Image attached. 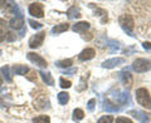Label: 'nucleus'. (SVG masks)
Listing matches in <instances>:
<instances>
[{
    "mask_svg": "<svg viewBox=\"0 0 151 123\" xmlns=\"http://www.w3.org/2000/svg\"><path fill=\"white\" fill-rule=\"evenodd\" d=\"M67 16H68V19H77L81 16V11H79V9L77 6L73 5L67 10Z\"/></svg>",
    "mask_w": 151,
    "mask_h": 123,
    "instance_id": "nucleus-16",
    "label": "nucleus"
},
{
    "mask_svg": "<svg viewBox=\"0 0 151 123\" xmlns=\"http://www.w3.org/2000/svg\"><path fill=\"white\" fill-rule=\"evenodd\" d=\"M142 46L145 49H151V43H150V41H145V43L142 44Z\"/></svg>",
    "mask_w": 151,
    "mask_h": 123,
    "instance_id": "nucleus-33",
    "label": "nucleus"
},
{
    "mask_svg": "<svg viewBox=\"0 0 151 123\" xmlns=\"http://www.w3.org/2000/svg\"><path fill=\"white\" fill-rule=\"evenodd\" d=\"M124 63H125V58H121V56H116V58H111V59L105 60L101 65H102V68L112 69V68H116L117 65L124 64Z\"/></svg>",
    "mask_w": 151,
    "mask_h": 123,
    "instance_id": "nucleus-8",
    "label": "nucleus"
},
{
    "mask_svg": "<svg viewBox=\"0 0 151 123\" xmlns=\"http://www.w3.org/2000/svg\"><path fill=\"white\" fill-rule=\"evenodd\" d=\"M29 14L35 18H43L44 10H43V4L42 3H32L29 5Z\"/></svg>",
    "mask_w": 151,
    "mask_h": 123,
    "instance_id": "nucleus-6",
    "label": "nucleus"
},
{
    "mask_svg": "<svg viewBox=\"0 0 151 123\" xmlns=\"http://www.w3.org/2000/svg\"><path fill=\"white\" fill-rule=\"evenodd\" d=\"M116 123H132V121L130 118H126V117H119L116 119Z\"/></svg>",
    "mask_w": 151,
    "mask_h": 123,
    "instance_id": "nucleus-30",
    "label": "nucleus"
},
{
    "mask_svg": "<svg viewBox=\"0 0 151 123\" xmlns=\"http://www.w3.org/2000/svg\"><path fill=\"white\" fill-rule=\"evenodd\" d=\"M116 99L119 101L121 104H130V96L127 93H124V92H117V96H116Z\"/></svg>",
    "mask_w": 151,
    "mask_h": 123,
    "instance_id": "nucleus-17",
    "label": "nucleus"
},
{
    "mask_svg": "<svg viewBox=\"0 0 151 123\" xmlns=\"http://www.w3.org/2000/svg\"><path fill=\"white\" fill-rule=\"evenodd\" d=\"M33 123H50V118L48 116H39L33 118Z\"/></svg>",
    "mask_w": 151,
    "mask_h": 123,
    "instance_id": "nucleus-23",
    "label": "nucleus"
},
{
    "mask_svg": "<svg viewBox=\"0 0 151 123\" xmlns=\"http://www.w3.org/2000/svg\"><path fill=\"white\" fill-rule=\"evenodd\" d=\"M44 38H45V33L44 31H40V33H38V34L33 35L30 39H29V46H30L32 49L39 48V46L43 44Z\"/></svg>",
    "mask_w": 151,
    "mask_h": 123,
    "instance_id": "nucleus-4",
    "label": "nucleus"
},
{
    "mask_svg": "<svg viewBox=\"0 0 151 123\" xmlns=\"http://www.w3.org/2000/svg\"><path fill=\"white\" fill-rule=\"evenodd\" d=\"M94 106H96V99H94V98L89 99L88 103H87V108H88V111H93V109H94Z\"/></svg>",
    "mask_w": 151,
    "mask_h": 123,
    "instance_id": "nucleus-29",
    "label": "nucleus"
},
{
    "mask_svg": "<svg viewBox=\"0 0 151 123\" xmlns=\"http://www.w3.org/2000/svg\"><path fill=\"white\" fill-rule=\"evenodd\" d=\"M130 114L132 117H135L137 121H140L141 123H149L151 119V114L146 113L144 111H139V109H132L130 111Z\"/></svg>",
    "mask_w": 151,
    "mask_h": 123,
    "instance_id": "nucleus-7",
    "label": "nucleus"
},
{
    "mask_svg": "<svg viewBox=\"0 0 151 123\" xmlns=\"http://www.w3.org/2000/svg\"><path fill=\"white\" fill-rule=\"evenodd\" d=\"M97 123H113V117L112 116H103L98 119Z\"/></svg>",
    "mask_w": 151,
    "mask_h": 123,
    "instance_id": "nucleus-26",
    "label": "nucleus"
},
{
    "mask_svg": "<svg viewBox=\"0 0 151 123\" xmlns=\"http://www.w3.org/2000/svg\"><path fill=\"white\" fill-rule=\"evenodd\" d=\"M5 40V33H4L1 29H0V43H1V41H4Z\"/></svg>",
    "mask_w": 151,
    "mask_h": 123,
    "instance_id": "nucleus-32",
    "label": "nucleus"
},
{
    "mask_svg": "<svg viewBox=\"0 0 151 123\" xmlns=\"http://www.w3.org/2000/svg\"><path fill=\"white\" fill-rule=\"evenodd\" d=\"M120 75V79H121V82L125 84V86L127 87H131V84H132V75L127 72V70H122V72L119 73Z\"/></svg>",
    "mask_w": 151,
    "mask_h": 123,
    "instance_id": "nucleus-11",
    "label": "nucleus"
},
{
    "mask_svg": "<svg viewBox=\"0 0 151 123\" xmlns=\"http://www.w3.org/2000/svg\"><path fill=\"white\" fill-rule=\"evenodd\" d=\"M87 29H89V23L87 21H78L72 26V30L76 33H84Z\"/></svg>",
    "mask_w": 151,
    "mask_h": 123,
    "instance_id": "nucleus-12",
    "label": "nucleus"
},
{
    "mask_svg": "<svg viewBox=\"0 0 151 123\" xmlns=\"http://www.w3.org/2000/svg\"><path fill=\"white\" fill-rule=\"evenodd\" d=\"M39 74H40V77H42V79H43V82L45 84H48V86H53V84H54V79H53V77H52V74L49 72L40 70Z\"/></svg>",
    "mask_w": 151,
    "mask_h": 123,
    "instance_id": "nucleus-15",
    "label": "nucleus"
},
{
    "mask_svg": "<svg viewBox=\"0 0 151 123\" xmlns=\"http://www.w3.org/2000/svg\"><path fill=\"white\" fill-rule=\"evenodd\" d=\"M27 58L29 59L32 63H34L35 65H38V67L40 68H47V65H48V63H47V60L43 58V56H40L39 54H35V53H28L27 54Z\"/></svg>",
    "mask_w": 151,
    "mask_h": 123,
    "instance_id": "nucleus-5",
    "label": "nucleus"
},
{
    "mask_svg": "<svg viewBox=\"0 0 151 123\" xmlns=\"http://www.w3.org/2000/svg\"><path fill=\"white\" fill-rule=\"evenodd\" d=\"M28 72H29V68L27 65H22V64H17L13 67V73L18 74V75H25Z\"/></svg>",
    "mask_w": 151,
    "mask_h": 123,
    "instance_id": "nucleus-14",
    "label": "nucleus"
},
{
    "mask_svg": "<svg viewBox=\"0 0 151 123\" xmlns=\"http://www.w3.org/2000/svg\"><path fill=\"white\" fill-rule=\"evenodd\" d=\"M68 24H65V23H63V24H58L52 28V34H60V33H63L65 30H68Z\"/></svg>",
    "mask_w": 151,
    "mask_h": 123,
    "instance_id": "nucleus-18",
    "label": "nucleus"
},
{
    "mask_svg": "<svg viewBox=\"0 0 151 123\" xmlns=\"http://www.w3.org/2000/svg\"><path fill=\"white\" fill-rule=\"evenodd\" d=\"M136 101L140 106H142L146 109H151V97L146 88L136 89Z\"/></svg>",
    "mask_w": 151,
    "mask_h": 123,
    "instance_id": "nucleus-2",
    "label": "nucleus"
},
{
    "mask_svg": "<svg viewBox=\"0 0 151 123\" xmlns=\"http://www.w3.org/2000/svg\"><path fill=\"white\" fill-rule=\"evenodd\" d=\"M10 26L15 30L23 29V26H24V18H23V15H15V18H13L10 20Z\"/></svg>",
    "mask_w": 151,
    "mask_h": 123,
    "instance_id": "nucleus-10",
    "label": "nucleus"
},
{
    "mask_svg": "<svg viewBox=\"0 0 151 123\" xmlns=\"http://www.w3.org/2000/svg\"><path fill=\"white\" fill-rule=\"evenodd\" d=\"M59 86L62 87L63 89H65V88H70L72 87V83H70V80H67V79H64L63 77H60V79H59Z\"/></svg>",
    "mask_w": 151,
    "mask_h": 123,
    "instance_id": "nucleus-24",
    "label": "nucleus"
},
{
    "mask_svg": "<svg viewBox=\"0 0 151 123\" xmlns=\"http://www.w3.org/2000/svg\"><path fill=\"white\" fill-rule=\"evenodd\" d=\"M132 69L136 73H145L149 72L151 69V60L145 59V58H139L132 63Z\"/></svg>",
    "mask_w": 151,
    "mask_h": 123,
    "instance_id": "nucleus-3",
    "label": "nucleus"
},
{
    "mask_svg": "<svg viewBox=\"0 0 151 123\" xmlns=\"http://www.w3.org/2000/svg\"><path fill=\"white\" fill-rule=\"evenodd\" d=\"M119 24L120 26L124 29V31H126V34H129L130 36H135L134 34V26H135V21L134 18L129 14H124L119 18Z\"/></svg>",
    "mask_w": 151,
    "mask_h": 123,
    "instance_id": "nucleus-1",
    "label": "nucleus"
},
{
    "mask_svg": "<svg viewBox=\"0 0 151 123\" xmlns=\"http://www.w3.org/2000/svg\"><path fill=\"white\" fill-rule=\"evenodd\" d=\"M1 84H3V78H1V75H0V87H1Z\"/></svg>",
    "mask_w": 151,
    "mask_h": 123,
    "instance_id": "nucleus-35",
    "label": "nucleus"
},
{
    "mask_svg": "<svg viewBox=\"0 0 151 123\" xmlns=\"http://www.w3.org/2000/svg\"><path fill=\"white\" fill-rule=\"evenodd\" d=\"M83 117H84V112H83L82 109L77 108V109H74V111H73V116H72L73 121L79 122V121H82V119H83Z\"/></svg>",
    "mask_w": 151,
    "mask_h": 123,
    "instance_id": "nucleus-22",
    "label": "nucleus"
},
{
    "mask_svg": "<svg viewBox=\"0 0 151 123\" xmlns=\"http://www.w3.org/2000/svg\"><path fill=\"white\" fill-rule=\"evenodd\" d=\"M76 72H77V69H76V68H72V69H65V70H64V74H69V75H72V74H74Z\"/></svg>",
    "mask_w": 151,
    "mask_h": 123,
    "instance_id": "nucleus-31",
    "label": "nucleus"
},
{
    "mask_svg": "<svg viewBox=\"0 0 151 123\" xmlns=\"http://www.w3.org/2000/svg\"><path fill=\"white\" fill-rule=\"evenodd\" d=\"M0 74H3V77L5 78V80L8 83L12 82V74H10V68L8 67V65H4V67H1V69H0Z\"/></svg>",
    "mask_w": 151,
    "mask_h": 123,
    "instance_id": "nucleus-19",
    "label": "nucleus"
},
{
    "mask_svg": "<svg viewBox=\"0 0 151 123\" xmlns=\"http://www.w3.org/2000/svg\"><path fill=\"white\" fill-rule=\"evenodd\" d=\"M103 108L107 111V112H119L120 111V107L115 104V102L110 101V99H105V102H103Z\"/></svg>",
    "mask_w": 151,
    "mask_h": 123,
    "instance_id": "nucleus-13",
    "label": "nucleus"
},
{
    "mask_svg": "<svg viewBox=\"0 0 151 123\" xmlns=\"http://www.w3.org/2000/svg\"><path fill=\"white\" fill-rule=\"evenodd\" d=\"M107 45L111 48V51H116V50H119V48H120L119 41H116V40H108Z\"/></svg>",
    "mask_w": 151,
    "mask_h": 123,
    "instance_id": "nucleus-25",
    "label": "nucleus"
},
{
    "mask_svg": "<svg viewBox=\"0 0 151 123\" xmlns=\"http://www.w3.org/2000/svg\"><path fill=\"white\" fill-rule=\"evenodd\" d=\"M6 5H8L6 1H4V0H0V9H1V8H5Z\"/></svg>",
    "mask_w": 151,
    "mask_h": 123,
    "instance_id": "nucleus-34",
    "label": "nucleus"
},
{
    "mask_svg": "<svg viewBox=\"0 0 151 123\" xmlns=\"http://www.w3.org/2000/svg\"><path fill=\"white\" fill-rule=\"evenodd\" d=\"M73 63V60L72 59H63V60H57L55 61V65L58 68H64V69H67L69 68L70 65H72Z\"/></svg>",
    "mask_w": 151,
    "mask_h": 123,
    "instance_id": "nucleus-20",
    "label": "nucleus"
},
{
    "mask_svg": "<svg viewBox=\"0 0 151 123\" xmlns=\"http://www.w3.org/2000/svg\"><path fill=\"white\" fill-rule=\"evenodd\" d=\"M94 55H96V50L92 49V48H87V49H84V50H82L81 53H79L78 59L81 61H86V60L92 59Z\"/></svg>",
    "mask_w": 151,
    "mask_h": 123,
    "instance_id": "nucleus-9",
    "label": "nucleus"
},
{
    "mask_svg": "<svg viewBox=\"0 0 151 123\" xmlns=\"http://www.w3.org/2000/svg\"><path fill=\"white\" fill-rule=\"evenodd\" d=\"M69 101V94L67 92H60L58 94V102L60 103L62 106H65Z\"/></svg>",
    "mask_w": 151,
    "mask_h": 123,
    "instance_id": "nucleus-21",
    "label": "nucleus"
},
{
    "mask_svg": "<svg viewBox=\"0 0 151 123\" xmlns=\"http://www.w3.org/2000/svg\"><path fill=\"white\" fill-rule=\"evenodd\" d=\"M5 39H6L8 41H13V40H15V39H17V35L14 34L13 31H8L6 34H5Z\"/></svg>",
    "mask_w": 151,
    "mask_h": 123,
    "instance_id": "nucleus-28",
    "label": "nucleus"
},
{
    "mask_svg": "<svg viewBox=\"0 0 151 123\" xmlns=\"http://www.w3.org/2000/svg\"><path fill=\"white\" fill-rule=\"evenodd\" d=\"M28 23L30 24V26L33 28V29H40V28L43 26V24H40V23H38V21H35V20H33V19H29V20H28Z\"/></svg>",
    "mask_w": 151,
    "mask_h": 123,
    "instance_id": "nucleus-27",
    "label": "nucleus"
}]
</instances>
